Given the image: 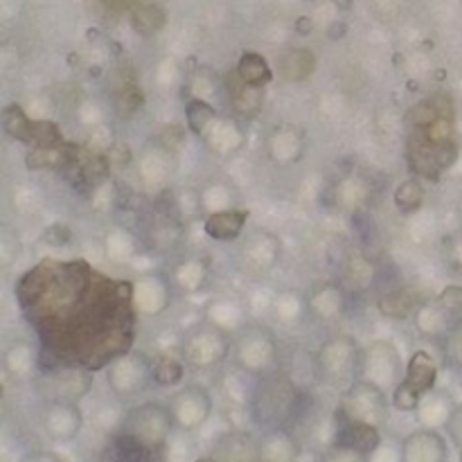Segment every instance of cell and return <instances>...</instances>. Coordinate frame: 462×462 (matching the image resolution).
Listing matches in <instances>:
<instances>
[{
    "label": "cell",
    "mask_w": 462,
    "mask_h": 462,
    "mask_svg": "<svg viewBox=\"0 0 462 462\" xmlns=\"http://www.w3.org/2000/svg\"><path fill=\"white\" fill-rule=\"evenodd\" d=\"M435 377H438V370H435L433 359L426 352H421V349L415 352V356L410 359V363H408L404 381H401V386L395 390V397H393L395 406L399 410H415L421 395L433 388Z\"/></svg>",
    "instance_id": "obj_1"
},
{
    "label": "cell",
    "mask_w": 462,
    "mask_h": 462,
    "mask_svg": "<svg viewBox=\"0 0 462 462\" xmlns=\"http://www.w3.org/2000/svg\"><path fill=\"white\" fill-rule=\"evenodd\" d=\"M309 3H311V0H309Z\"/></svg>",
    "instance_id": "obj_18"
},
{
    "label": "cell",
    "mask_w": 462,
    "mask_h": 462,
    "mask_svg": "<svg viewBox=\"0 0 462 462\" xmlns=\"http://www.w3.org/2000/svg\"><path fill=\"white\" fill-rule=\"evenodd\" d=\"M316 66V59L309 50H291L289 57L282 62V75L291 82H300L311 75V70Z\"/></svg>",
    "instance_id": "obj_6"
},
{
    "label": "cell",
    "mask_w": 462,
    "mask_h": 462,
    "mask_svg": "<svg viewBox=\"0 0 462 462\" xmlns=\"http://www.w3.org/2000/svg\"><path fill=\"white\" fill-rule=\"evenodd\" d=\"M379 309L384 311L386 316H399V318H404L410 309H413V298H410L408 294H390V296H386L384 300L379 303Z\"/></svg>",
    "instance_id": "obj_12"
},
{
    "label": "cell",
    "mask_w": 462,
    "mask_h": 462,
    "mask_svg": "<svg viewBox=\"0 0 462 462\" xmlns=\"http://www.w3.org/2000/svg\"><path fill=\"white\" fill-rule=\"evenodd\" d=\"M347 32V25L345 23H331L329 27V38H334V41H338V38H343Z\"/></svg>",
    "instance_id": "obj_16"
},
{
    "label": "cell",
    "mask_w": 462,
    "mask_h": 462,
    "mask_svg": "<svg viewBox=\"0 0 462 462\" xmlns=\"http://www.w3.org/2000/svg\"><path fill=\"white\" fill-rule=\"evenodd\" d=\"M421 198H424V187L415 178L401 183L395 192V203L401 212H413V210H417L421 205Z\"/></svg>",
    "instance_id": "obj_8"
},
{
    "label": "cell",
    "mask_w": 462,
    "mask_h": 462,
    "mask_svg": "<svg viewBox=\"0 0 462 462\" xmlns=\"http://www.w3.org/2000/svg\"><path fill=\"white\" fill-rule=\"evenodd\" d=\"M445 456H447L445 442L440 440V435L428 433V431L410 435L404 445L406 460H442Z\"/></svg>",
    "instance_id": "obj_4"
},
{
    "label": "cell",
    "mask_w": 462,
    "mask_h": 462,
    "mask_svg": "<svg viewBox=\"0 0 462 462\" xmlns=\"http://www.w3.org/2000/svg\"><path fill=\"white\" fill-rule=\"evenodd\" d=\"M185 115H187V127L192 133H203V129L208 122H212L215 120V108L210 106L203 99H192V102L187 104L185 108Z\"/></svg>",
    "instance_id": "obj_9"
},
{
    "label": "cell",
    "mask_w": 462,
    "mask_h": 462,
    "mask_svg": "<svg viewBox=\"0 0 462 462\" xmlns=\"http://www.w3.org/2000/svg\"><path fill=\"white\" fill-rule=\"evenodd\" d=\"M442 305L447 307V311H451L454 316H462V289L454 287V289H447L442 294Z\"/></svg>",
    "instance_id": "obj_13"
},
{
    "label": "cell",
    "mask_w": 462,
    "mask_h": 462,
    "mask_svg": "<svg viewBox=\"0 0 462 462\" xmlns=\"http://www.w3.org/2000/svg\"><path fill=\"white\" fill-rule=\"evenodd\" d=\"M334 5H336L338 9H343V12H347V9H352L354 0H334Z\"/></svg>",
    "instance_id": "obj_17"
},
{
    "label": "cell",
    "mask_w": 462,
    "mask_h": 462,
    "mask_svg": "<svg viewBox=\"0 0 462 462\" xmlns=\"http://www.w3.org/2000/svg\"><path fill=\"white\" fill-rule=\"evenodd\" d=\"M449 431L454 433L456 442L462 447V408H458L454 413V417L449 419Z\"/></svg>",
    "instance_id": "obj_14"
},
{
    "label": "cell",
    "mask_w": 462,
    "mask_h": 462,
    "mask_svg": "<svg viewBox=\"0 0 462 462\" xmlns=\"http://www.w3.org/2000/svg\"><path fill=\"white\" fill-rule=\"evenodd\" d=\"M338 426H340V440H343V447L354 449L356 454H373L375 447L379 445V433H377L375 424H370V421L354 419L340 410Z\"/></svg>",
    "instance_id": "obj_2"
},
{
    "label": "cell",
    "mask_w": 462,
    "mask_h": 462,
    "mask_svg": "<svg viewBox=\"0 0 462 462\" xmlns=\"http://www.w3.org/2000/svg\"><path fill=\"white\" fill-rule=\"evenodd\" d=\"M311 29H314V21H311L309 16H303V18H298V21H296V32H298L300 36L309 34Z\"/></svg>",
    "instance_id": "obj_15"
},
{
    "label": "cell",
    "mask_w": 462,
    "mask_h": 462,
    "mask_svg": "<svg viewBox=\"0 0 462 462\" xmlns=\"http://www.w3.org/2000/svg\"><path fill=\"white\" fill-rule=\"evenodd\" d=\"M248 212H239V210H226V212H217L205 221L208 237L217 239V242H230V239L239 237L244 230Z\"/></svg>",
    "instance_id": "obj_3"
},
{
    "label": "cell",
    "mask_w": 462,
    "mask_h": 462,
    "mask_svg": "<svg viewBox=\"0 0 462 462\" xmlns=\"http://www.w3.org/2000/svg\"><path fill=\"white\" fill-rule=\"evenodd\" d=\"M237 77L242 82L250 84V86H266L270 79H273V73H270V66L266 64V59L257 52H246L239 59L237 66Z\"/></svg>",
    "instance_id": "obj_5"
},
{
    "label": "cell",
    "mask_w": 462,
    "mask_h": 462,
    "mask_svg": "<svg viewBox=\"0 0 462 462\" xmlns=\"http://www.w3.org/2000/svg\"><path fill=\"white\" fill-rule=\"evenodd\" d=\"M5 129H7V133H12L14 138L21 140V143H32L34 122H29L27 115L23 113V108L9 106L5 110Z\"/></svg>",
    "instance_id": "obj_7"
},
{
    "label": "cell",
    "mask_w": 462,
    "mask_h": 462,
    "mask_svg": "<svg viewBox=\"0 0 462 462\" xmlns=\"http://www.w3.org/2000/svg\"><path fill=\"white\" fill-rule=\"evenodd\" d=\"M133 25L140 34H152L156 29H160L165 25V14L163 9L156 7V5H149V7H143L138 9L133 14Z\"/></svg>",
    "instance_id": "obj_10"
},
{
    "label": "cell",
    "mask_w": 462,
    "mask_h": 462,
    "mask_svg": "<svg viewBox=\"0 0 462 462\" xmlns=\"http://www.w3.org/2000/svg\"><path fill=\"white\" fill-rule=\"evenodd\" d=\"M183 377V366L174 359H160L154 368V381L160 386H174Z\"/></svg>",
    "instance_id": "obj_11"
}]
</instances>
